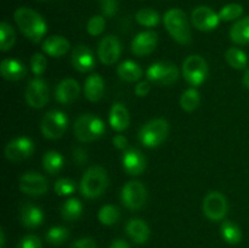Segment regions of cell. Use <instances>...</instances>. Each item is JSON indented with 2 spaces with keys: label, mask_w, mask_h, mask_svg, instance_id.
<instances>
[{
  "label": "cell",
  "mask_w": 249,
  "mask_h": 248,
  "mask_svg": "<svg viewBox=\"0 0 249 248\" xmlns=\"http://www.w3.org/2000/svg\"><path fill=\"white\" fill-rule=\"evenodd\" d=\"M83 204L78 198H68L61 207V216L66 221H75L82 216Z\"/></svg>",
  "instance_id": "30"
},
{
  "label": "cell",
  "mask_w": 249,
  "mask_h": 248,
  "mask_svg": "<svg viewBox=\"0 0 249 248\" xmlns=\"http://www.w3.org/2000/svg\"><path fill=\"white\" fill-rule=\"evenodd\" d=\"M112 143L118 150L125 151L126 147H128V139L124 135H122V134H116L113 136V139H112Z\"/></svg>",
  "instance_id": "46"
},
{
  "label": "cell",
  "mask_w": 249,
  "mask_h": 248,
  "mask_svg": "<svg viewBox=\"0 0 249 248\" xmlns=\"http://www.w3.org/2000/svg\"><path fill=\"white\" fill-rule=\"evenodd\" d=\"M220 235L229 245H238L242 241V231L240 226L231 220H224L221 223Z\"/></svg>",
  "instance_id": "29"
},
{
  "label": "cell",
  "mask_w": 249,
  "mask_h": 248,
  "mask_svg": "<svg viewBox=\"0 0 249 248\" xmlns=\"http://www.w3.org/2000/svg\"><path fill=\"white\" fill-rule=\"evenodd\" d=\"M71 44L67 38L62 35L48 36L41 44V49L48 56L53 58L62 57L70 51Z\"/></svg>",
  "instance_id": "22"
},
{
  "label": "cell",
  "mask_w": 249,
  "mask_h": 248,
  "mask_svg": "<svg viewBox=\"0 0 249 248\" xmlns=\"http://www.w3.org/2000/svg\"><path fill=\"white\" fill-rule=\"evenodd\" d=\"M229 35H230L231 41L237 45L249 44V16L235 22L230 28Z\"/></svg>",
  "instance_id": "27"
},
{
  "label": "cell",
  "mask_w": 249,
  "mask_h": 248,
  "mask_svg": "<svg viewBox=\"0 0 249 248\" xmlns=\"http://www.w3.org/2000/svg\"><path fill=\"white\" fill-rule=\"evenodd\" d=\"M0 74L5 80L17 82L23 79L27 74V68L23 62L16 58H4L0 65Z\"/></svg>",
  "instance_id": "23"
},
{
  "label": "cell",
  "mask_w": 249,
  "mask_h": 248,
  "mask_svg": "<svg viewBox=\"0 0 249 248\" xmlns=\"http://www.w3.org/2000/svg\"><path fill=\"white\" fill-rule=\"evenodd\" d=\"M180 71L177 65L170 61H158L153 62L146 71L148 82L155 83L160 87H169L179 79Z\"/></svg>",
  "instance_id": "7"
},
{
  "label": "cell",
  "mask_w": 249,
  "mask_h": 248,
  "mask_svg": "<svg viewBox=\"0 0 249 248\" xmlns=\"http://www.w3.org/2000/svg\"><path fill=\"white\" fill-rule=\"evenodd\" d=\"M70 237V231L65 226H53L46 232V241L53 246H60Z\"/></svg>",
  "instance_id": "36"
},
{
  "label": "cell",
  "mask_w": 249,
  "mask_h": 248,
  "mask_svg": "<svg viewBox=\"0 0 249 248\" xmlns=\"http://www.w3.org/2000/svg\"><path fill=\"white\" fill-rule=\"evenodd\" d=\"M17 248H41V241L36 235H26L21 238Z\"/></svg>",
  "instance_id": "42"
},
{
  "label": "cell",
  "mask_w": 249,
  "mask_h": 248,
  "mask_svg": "<svg viewBox=\"0 0 249 248\" xmlns=\"http://www.w3.org/2000/svg\"><path fill=\"white\" fill-rule=\"evenodd\" d=\"M135 18L140 26L147 27V28L158 26V23L160 22V14L151 7H142L139 10L135 15Z\"/></svg>",
  "instance_id": "34"
},
{
  "label": "cell",
  "mask_w": 249,
  "mask_h": 248,
  "mask_svg": "<svg viewBox=\"0 0 249 248\" xmlns=\"http://www.w3.org/2000/svg\"><path fill=\"white\" fill-rule=\"evenodd\" d=\"M219 17H220L221 21L224 22H230L235 21V19L240 18L243 14V6L237 2H231V4L225 5L220 9V11L218 12Z\"/></svg>",
  "instance_id": "37"
},
{
  "label": "cell",
  "mask_w": 249,
  "mask_h": 248,
  "mask_svg": "<svg viewBox=\"0 0 249 248\" xmlns=\"http://www.w3.org/2000/svg\"><path fill=\"white\" fill-rule=\"evenodd\" d=\"M125 232L136 245H143L148 241L151 230L145 220L139 218H133L126 223Z\"/></svg>",
  "instance_id": "21"
},
{
  "label": "cell",
  "mask_w": 249,
  "mask_h": 248,
  "mask_svg": "<svg viewBox=\"0 0 249 248\" xmlns=\"http://www.w3.org/2000/svg\"><path fill=\"white\" fill-rule=\"evenodd\" d=\"M97 219L105 226H112L121 219V211L114 204H105L97 213Z\"/></svg>",
  "instance_id": "32"
},
{
  "label": "cell",
  "mask_w": 249,
  "mask_h": 248,
  "mask_svg": "<svg viewBox=\"0 0 249 248\" xmlns=\"http://www.w3.org/2000/svg\"><path fill=\"white\" fill-rule=\"evenodd\" d=\"M218 12L209 6H197L191 14V22L196 29L201 32L214 31L220 23Z\"/></svg>",
  "instance_id": "14"
},
{
  "label": "cell",
  "mask_w": 249,
  "mask_h": 248,
  "mask_svg": "<svg viewBox=\"0 0 249 248\" xmlns=\"http://www.w3.org/2000/svg\"><path fill=\"white\" fill-rule=\"evenodd\" d=\"M121 199L125 208L130 211H139L147 201V190L141 181L131 180L122 189Z\"/></svg>",
  "instance_id": "9"
},
{
  "label": "cell",
  "mask_w": 249,
  "mask_h": 248,
  "mask_svg": "<svg viewBox=\"0 0 249 248\" xmlns=\"http://www.w3.org/2000/svg\"><path fill=\"white\" fill-rule=\"evenodd\" d=\"M102 16L113 17L118 12L119 0H99Z\"/></svg>",
  "instance_id": "41"
},
{
  "label": "cell",
  "mask_w": 249,
  "mask_h": 248,
  "mask_svg": "<svg viewBox=\"0 0 249 248\" xmlns=\"http://www.w3.org/2000/svg\"><path fill=\"white\" fill-rule=\"evenodd\" d=\"M108 123L111 128L118 133L125 130L130 123V114H129L128 108L119 102L113 104V106L109 109Z\"/></svg>",
  "instance_id": "24"
},
{
  "label": "cell",
  "mask_w": 249,
  "mask_h": 248,
  "mask_svg": "<svg viewBox=\"0 0 249 248\" xmlns=\"http://www.w3.org/2000/svg\"><path fill=\"white\" fill-rule=\"evenodd\" d=\"M18 216L22 225L28 229L38 228L44 221L43 209L36 204L29 203V202H26L19 207Z\"/></svg>",
  "instance_id": "20"
},
{
  "label": "cell",
  "mask_w": 249,
  "mask_h": 248,
  "mask_svg": "<svg viewBox=\"0 0 249 248\" xmlns=\"http://www.w3.org/2000/svg\"><path fill=\"white\" fill-rule=\"evenodd\" d=\"M158 44V34L153 31L140 32L131 40V53L139 57H143L156 50Z\"/></svg>",
  "instance_id": "16"
},
{
  "label": "cell",
  "mask_w": 249,
  "mask_h": 248,
  "mask_svg": "<svg viewBox=\"0 0 249 248\" xmlns=\"http://www.w3.org/2000/svg\"><path fill=\"white\" fill-rule=\"evenodd\" d=\"M80 95L79 83L72 78L61 80L55 89V99L62 105H70L74 102Z\"/></svg>",
  "instance_id": "19"
},
{
  "label": "cell",
  "mask_w": 249,
  "mask_h": 248,
  "mask_svg": "<svg viewBox=\"0 0 249 248\" xmlns=\"http://www.w3.org/2000/svg\"><path fill=\"white\" fill-rule=\"evenodd\" d=\"M65 165V158L58 151L51 150L44 155L43 157V168L46 173L51 175L57 174Z\"/></svg>",
  "instance_id": "28"
},
{
  "label": "cell",
  "mask_w": 249,
  "mask_h": 248,
  "mask_svg": "<svg viewBox=\"0 0 249 248\" xmlns=\"http://www.w3.org/2000/svg\"><path fill=\"white\" fill-rule=\"evenodd\" d=\"M107 186H108V175L106 169L100 165H92L88 168L83 174L79 190L85 198L94 199L102 196Z\"/></svg>",
  "instance_id": "2"
},
{
  "label": "cell",
  "mask_w": 249,
  "mask_h": 248,
  "mask_svg": "<svg viewBox=\"0 0 249 248\" xmlns=\"http://www.w3.org/2000/svg\"><path fill=\"white\" fill-rule=\"evenodd\" d=\"M73 160H74V162L79 165L85 164L88 160L87 151L82 147L73 148Z\"/></svg>",
  "instance_id": "43"
},
{
  "label": "cell",
  "mask_w": 249,
  "mask_h": 248,
  "mask_svg": "<svg viewBox=\"0 0 249 248\" xmlns=\"http://www.w3.org/2000/svg\"><path fill=\"white\" fill-rule=\"evenodd\" d=\"M73 131L80 142H92L104 135L106 125L105 122L95 114L85 113L75 119Z\"/></svg>",
  "instance_id": "4"
},
{
  "label": "cell",
  "mask_w": 249,
  "mask_h": 248,
  "mask_svg": "<svg viewBox=\"0 0 249 248\" xmlns=\"http://www.w3.org/2000/svg\"><path fill=\"white\" fill-rule=\"evenodd\" d=\"M201 104V95L196 88H190L182 92L180 97V107L185 112H194L195 109L198 108Z\"/></svg>",
  "instance_id": "31"
},
{
  "label": "cell",
  "mask_w": 249,
  "mask_h": 248,
  "mask_svg": "<svg viewBox=\"0 0 249 248\" xmlns=\"http://www.w3.org/2000/svg\"><path fill=\"white\" fill-rule=\"evenodd\" d=\"M34 148L36 146H34L32 139L27 138V136H19V138L9 141L7 145L5 146V157L12 163L21 162L33 155Z\"/></svg>",
  "instance_id": "12"
},
{
  "label": "cell",
  "mask_w": 249,
  "mask_h": 248,
  "mask_svg": "<svg viewBox=\"0 0 249 248\" xmlns=\"http://www.w3.org/2000/svg\"><path fill=\"white\" fill-rule=\"evenodd\" d=\"M26 102L33 108H43L50 100V91L49 87L44 79L40 77H36L34 79L29 80L28 85L24 92Z\"/></svg>",
  "instance_id": "11"
},
{
  "label": "cell",
  "mask_w": 249,
  "mask_h": 248,
  "mask_svg": "<svg viewBox=\"0 0 249 248\" xmlns=\"http://www.w3.org/2000/svg\"><path fill=\"white\" fill-rule=\"evenodd\" d=\"M123 169L129 175H141L146 169V158L143 153L138 148H128L124 151L122 157Z\"/></svg>",
  "instance_id": "18"
},
{
  "label": "cell",
  "mask_w": 249,
  "mask_h": 248,
  "mask_svg": "<svg viewBox=\"0 0 249 248\" xmlns=\"http://www.w3.org/2000/svg\"><path fill=\"white\" fill-rule=\"evenodd\" d=\"M71 62L73 68L80 73H88L95 67V56L84 44H79L72 51Z\"/></svg>",
  "instance_id": "17"
},
{
  "label": "cell",
  "mask_w": 249,
  "mask_h": 248,
  "mask_svg": "<svg viewBox=\"0 0 249 248\" xmlns=\"http://www.w3.org/2000/svg\"><path fill=\"white\" fill-rule=\"evenodd\" d=\"M225 60L229 66L235 70H245L247 67L248 57L247 53L238 48H230L225 53Z\"/></svg>",
  "instance_id": "33"
},
{
  "label": "cell",
  "mask_w": 249,
  "mask_h": 248,
  "mask_svg": "<svg viewBox=\"0 0 249 248\" xmlns=\"http://www.w3.org/2000/svg\"><path fill=\"white\" fill-rule=\"evenodd\" d=\"M169 135V123L163 118H155L143 124L139 130V140L145 147L155 148L162 145Z\"/></svg>",
  "instance_id": "5"
},
{
  "label": "cell",
  "mask_w": 249,
  "mask_h": 248,
  "mask_svg": "<svg viewBox=\"0 0 249 248\" xmlns=\"http://www.w3.org/2000/svg\"><path fill=\"white\" fill-rule=\"evenodd\" d=\"M71 248H96V243L92 238L83 237L79 240L74 241L71 246Z\"/></svg>",
  "instance_id": "45"
},
{
  "label": "cell",
  "mask_w": 249,
  "mask_h": 248,
  "mask_svg": "<svg viewBox=\"0 0 249 248\" xmlns=\"http://www.w3.org/2000/svg\"><path fill=\"white\" fill-rule=\"evenodd\" d=\"M53 190L58 196H70V195L74 194L77 190V184L74 180L68 179V177H61V179L56 180L55 185H53Z\"/></svg>",
  "instance_id": "38"
},
{
  "label": "cell",
  "mask_w": 249,
  "mask_h": 248,
  "mask_svg": "<svg viewBox=\"0 0 249 248\" xmlns=\"http://www.w3.org/2000/svg\"><path fill=\"white\" fill-rule=\"evenodd\" d=\"M5 247V232L4 230H0V248Z\"/></svg>",
  "instance_id": "49"
},
{
  "label": "cell",
  "mask_w": 249,
  "mask_h": 248,
  "mask_svg": "<svg viewBox=\"0 0 249 248\" xmlns=\"http://www.w3.org/2000/svg\"><path fill=\"white\" fill-rule=\"evenodd\" d=\"M46 57L40 53H36L31 57V61H29V66H31V71L33 72L34 75L39 77V75L43 74L46 70Z\"/></svg>",
  "instance_id": "40"
},
{
  "label": "cell",
  "mask_w": 249,
  "mask_h": 248,
  "mask_svg": "<svg viewBox=\"0 0 249 248\" xmlns=\"http://www.w3.org/2000/svg\"><path fill=\"white\" fill-rule=\"evenodd\" d=\"M106 28V19L101 15H94L87 23V32L91 36H97L104 33Z\"/></svg>",
  "instance_id": "39"
},
{
  "label": "cell",
  "mask_w": 249,
  "mask_h": 248,
  "mask_svg": "<svg viewBox=\"0 0 249 248\" xmlns=\"http://www.w3.org/2000/svg\"><path fill=\"white\" fill-rule=\"evenodd\" d=\"M17 27L27 39L39 43L48 32V24L39 12L29 7H18L14 14Z\"/></svg>",
  "instance_id": "1"
},
{
  "label": "cell",
  "mask_w": 249,
  "mask_h": 248,
  "mask_svg": "<svg viewBox=\"0 0 249 248\" xmlns=\"http://www.w3.org/2000/svg\"><path fill=\"white\" fill-rule=\"evenodd\" d=\"M150 90H151L150 82H146V80H143V82L136 83L134 91H135L136 96L145 97V96H147L148 92H150Z\"/></svg>",
  "instance_id": "44"
},
{
  "label": "cell",
  "mask_w": 249,
  "mask_h": 248,
  "mask_svg": "<svg viewBox=\"0 0 249 248\" xmlns=\"http://www.w3.org/2000/svg\"><path fill=\"white\" fill-rule=\"evenodd\" d=\"M16 43V32L10 23L2 21L0 23V50L9 51Z\"/></svg>",
  "instance_id": "35"
},
{
  "label": "cell",
  "mask_w": 249,
  "mask_h": 248,
  "mask_svg": "<svg viewBox=\"0 0 249 248\" xmlns=\"http://www.w3.org/2000/svg\"><path fill=\"white\" fill-rule=\"evenodd\" d=\"M121 55L122 44L116 35L108 34L101 39L97 48V56H99L100 62L106 66H112L119 60Z\"/></svg>",
  "instance_id": "13"
},
{
  "label": "cell",
  "mask_w": 249,
  "mask_h": 248,
  "mask_svg": "<svg viewBox=\"0 0 249 248\" xmlns=\"http://www.w3.org/2000/svg\"><path fill=\"white\" fill-rule=\"evenodd\" d=\"M105 80L97 73L88 75L84 82V96L90 102H97L104 97Z\"/></svg>",
  "instance_id": "25"
},
{
  "label": "cell",
  "mask_w": 249,
  "mask_h": 248,
  "mask_svg": "<svg viewBox=\"0 0 249 248\" xmlns=\"http://www.w3.org/2000/svg\"><path fill=\"white\" fill-rule=\"evenodd\" d=\"M68 126V118L65 112L51 109L44 114L40 123V130L44 138L56 140L62 138Z\"/></svg>",
  "instance_id": "8"
},
{
  "label": "cell",
  "mask_w": 249,
  "mask_h": 248,
  "mask_svg": "<svg viewBox=\"0 0 249 248\" xmlns=\"http://www.w3.org/2000/svg\"><path fill=\"white\" fill-rule=\"evenodd\" d=\"M163 23L169 35L177 43L181 45H187L191 41V28L186 14L181 9L168 10L163 16Z\"/></svg>",
  "instance_id": "3"
},
{
  "label": "cell",
  "mask_w": 249,
  "mask_h": 248,
  "mask_svg": "<svg viewBox=\"0 0 249 248\" xmlns=\"http://www.w3.org/2000/svg\"><path fill=\"white\" fill-rule=\"evenodd\" d=\"M202 211H203V214L209 220H224L229 211L228 198L219 191L208 192L203 198Z\"/></svg>",
  "instance_id": "10"
},
{
  "label": "cell",
  "mask_w": 249,
  "mask_h": 248,
  "mask_svg": "<svg viewBox=\"0 0 249 248\" xmlns=\"http://www.w3.org/2000/svg\"><path fill=\"white\" fill-rule=\"evenodd\" d=\"M208 63L201 55H190L182 62L181 74L192 88L203 84L208 78Z\"/></svg>",
  "instance_id": "6"
},
{
  "label": "cell",
  "mask_w": 249,
  "mask_h": 248,
  "mask_svg": "<svg viewBox=\"0 0 249 248\" xmlns=\"http://www.w3.org/2000/svg\"><path fill=\"white\" fill-rule=\"evenodd\" d=\"M18 187L24 195L38 197L48 191V181L45 177L36 172H27L19 177Z\"/></svg>",
  "instance_id": "15"
},
{
  "label": "cell",
  "mask_w": 249,
  "mask_h": 248,
  "mask_svg": "<svg viewBox=\"0 0 249 248\" xmlns=\"http://www.w3.org/2000/svg\"><path fill=\"white\" fill-rule=\"evenodd\" d=\"M109 248H130V245H129L125 240L117 238V240H114L113 242L111 243Z\"/></svg>",
  "instance_id": "47"
},
{
  "label": "cell",
  "mask_w": 249,
  "mask_h": 248,
  "mask_svg": "<svg viewBox=\"0 0 249 248\" xmlns=\"http://www.w3.org/2000/svg\"><path fill=\"white\" fill-rule=\"evenodd\" d=\"M143 72L142 68L140 67V65L131 60L123 61L122 63H119L118 67H117V75L121 78L122 80L128 83H135L139 82L142 77Z\"/></svg>",
  "instance_id": "26"
},
{
  "label": "cell",
  "mask_w": 249,
  "mask_h": 248,
  "mask_svg": "<svg viewBox=\"0 0 249 248\" xmlns=\"http://www.w3.org/2000/svg\"><path fill=\"white\" fill-rule=\"evenodd\" d=\"M242 83L243 85H245L247 89H249V68L247 71L245 72V74H243V78H242Z\"/></svg>",
  "instance_id": "48"
}]
</instances>
